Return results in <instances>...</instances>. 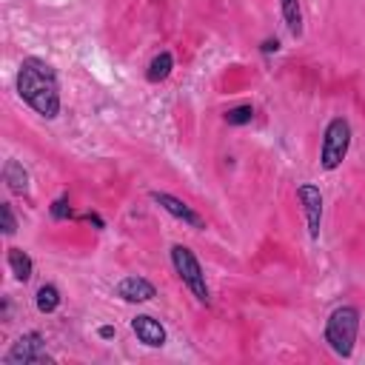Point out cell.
Here are the masks:
<instances>
[{"mask_svg": "<svg viewBox=\"0 0 365 365\" xmlns=\"http://www.w3.org/2000/svg\"><path fill=\"white\" fill-rule=\"evenodd\" d=\"M259 51H262V54H274V51H279V40H277V37H268V40H262Z\"/></svg>", "mask_w": 365, "mask_h": 365, "instance_id": "ac0fdd59", "label": "cell"}, {"mask_svg": "<svg viewBox=\"0 0 365 365\" xmlns=\"http://www.w3.org/2000/svg\"><path fill=\"white\" fill-rule=\"evenodd\" d=\"M356 336H359V308L356 305H339L328 314L325 319V342L328 348L348 359L354 354V345H356Z\"/></svg>", "mask_w": 365, "mask_h": 365, "instance_id": "7a4b0ae2", "label": "cell"}, {"mask_svg": "<svg viewBox=\"0 0 365 365\" xmlns=\"http://www.w3.org/2000/svg\"><path fill=\"white\" fill-rule=\"evenodd\" d=\"M3 182L11 194H26L29 191V171L23 168V163L6 160L3 163Z\"/></svg>", "mask_w": 365, "mask_h": 365, "instance_id": "8fae6325", "label": "cell"}, {"mask_svg": "<svg viewBox=\"0 0 365 365\" xmlns=\"http://www.w3.org/2000/svg\"><path fill=\"white\" fill-rule=\"evenodd\" d=\"M279 9H282V20H285L291 37H302V9H299V0H279Z\"/></svg>", "mask_w": 365, "mask_h": 365, "instance_id": "4fadbf2b", "label": "cell"}, {"mask_svg": "<svg viewBox=\"0 0 365 365\" xmlns=\"http://www.w3.org/2000/svg\"><path fill=\"white\" fill-rule=\"evenodd\" d=\"M80 220H86V222H91V225H94L97 231H103V228H106V222H103V220H100L97 214H91V211H88V214H83Z\"/></svg>", "mask_w": 365, "mask_h": 365, "instance_id": "d6986e66", "label": "cell"}, {"mask_svg": "<svg viewBox=\"0 0 365 365\" xmlns=\"http://www.w3.org/2000/svg\"><path fill=\"white\" fill-rule=\"evenodd\" d=\"M34 302H37V311H40V314H51V311H57V308H60V291H57V285H51V282L40 285Z\"/></svg>", "mask_w": 365, "mask_h": 365, "instance_id": "5bb4252c", "label": "cell"}, {"mask_svg": "<svg viewBox=\"0 0 365 365\" xmlns=\"http://www.w3.org/2000/svg\"><path fill=\"white\" fill-rule=\"evenodd\" d=\"M6 262H9V268H11V274H14V279L17 282H29L31 279V274H34V262H31V257H29V251H23V248H17V245H11L9 251H6Z\"/></svg>", "mask_w": 365, "mask_h": 365, "instance_id": "30bf717a", "label": "cell"}, {"mask_svg": "<svg viewBox=\"0 0 365 365\" xmlns=\"http://www.w3.org/2000/svg\"><path fill=\"white\" fill-rule=\"evenodd\" d=\"M297 197L302 202V214L308 222V237L319 240V228H322V191L314 182H302L297 188Z\"/></svg>", "mask_w": 365, "mask_h": 365, "instance_id": "8992f818", "label": "cell"}, {"mask_svg": "<svg viewBox=\"0 0 365 365\" xmlns=\"http://www.w3.org/2000/svg\"><path fill=\"white\" fill-rule=\"evenodd\" d=\"M151 200L165 211V214H171L174 220H180V222H185L188 228H194V231H202L205 228V220L188 205V202H182L180 197H174V194H165V191H151Z\"/></svg>", "mask_w": 365, "mask_h": 365, "instance_id": "52a82bcc", "label": "cell"}, {"mask_svg": "<svg viewBox=\"0 0 365 365\" xmlns=\"http://www.w3.org/2000/svg\"><path fill=\"white\" fill-rule=\"evenodd\" d=\"M0 228L6 237H11L17 231V220H14V211H11V202H0Z\"/></svg>", "mask_w": 365, "mask_h": 365, "instance_id": "e0dca14e", "label": "cell"}, {"mask_svg": "<svg viewBox=\"0 0 365 365\" xmlns=\"http://www.w3.org/2000/svg\"><path fill=\"white\" fill-rule=\"evenodd\" d=\"M351 123L345 117H331L325 131H322V145H319V165L325 171H334L342 165V160L348 157V148H351Z\"/></svg>", "mask_w": 365, "mask_h": 365, "instance_id": "277c9868", "label": "cell"}, {"mask_svg": "<svg viewBox=\"0 0 365 365\" xmlns=\"http://www.w3.org/2000/svg\"><path fill=\"white\" fill-rule=\"evenodd\" d=\"M6 365H51L54 356L46 351V336L40 331H26L23 336H17L9 348V354L3 356Z\"/></svg>", "mask_w": 365, "mask_h": 365, "instance_id": "5b68a950", "label": "cell"}, {"mask_svg": "<svg viewBox=\"0 0 365 365\" xmlns=\"http://www.w3.org/2000/svg\"><path fill=\"white\" fill-rule=\"evenodd\" d=\"M114 294H117L123 302H148V299L157 297V288H154L145 277L131 274V277H123V279L117 282Z\"/></svg>", "mask_w": 365, "mask_h": 365, "instance_id": "ba28073f", "label": "cell"}, {"mask_svg": "<svg viewBox=\"0 0 365 365\" xmlns=\"http://www.w3.org/2000/svg\"><path fill=\"white\" fill-rule=\"evenodd\" d=\"M17 94L43 120H54L60 114L57 71L43 57H26L20 63V68H17Z\"/></svg>", "mask_w": 365, "mask_h": 365, "instance_id": "6da1fadb", "label": "cell"}, {"mask_svg": "<svg viewBox=\"0 0 365 365\" xmlns=\"http://www.w3.org/2000/svg\"><path fill=\"white\" fill-rule=\"evenodd\" d=\"M131 331H134V336L143 342V345H148V348H163L165 345V328H163V322L160 319H154V317H148V314H137L134 319H131Z\"/></svg>", "mask_w": 365, "mask_h": 365, "instance_id": "9c48e42d", "label": "cell"}, {"mask_svg": "<svg viewBox=\"0 0 365 365\" xmlns=\"http://www.w3.org/2000/svg\"><path fill=\"white\" fill-rule=\"evenodd\" d=\"M48 211H51L54 220H71V217H74V214H71V205H68V194H60V197L48 205Z\"/></svg>", "mask_w": 365, "mask_h": 365, "instance_id": "2e32d148", "label": "cell"}, {"mask_svg": "<svg viewBox=\"0 0 365 365\" xmlns=\"http://www.w3.org/2000/svg\"><path fill=\"white\" fill-rule=\"evenodd\" d=\"M171 265H174L177 277L182 279V285L197 297V302L211 305V291H208V282H205L202 265H200L197 254H194L188 245H182V242L171 245Z\"/></svg>", "mask_w": 365, "mask_h": 365, "instance_id": "3957f363", "label": "cell"}, {"mask_svg": "<svg viewBox=\"0 0 365 365\" xmlns=\"http://www.w3.org/2000/svg\"><path fill=\"white\" fill-rule=\"evenodd\" d=\"M100 339H114V325H100Z\"/></svg>", "mask_w": 365, "mask_h": 365, "instance_id": "ffe728a7", "label": "cell"}, {"mask_svg": "<svg viewBox=\"0 0 365 365\" xmlns=\"http://www.w3.org/2000/svg\"><path fill=\"white\" fill-rule=\"evenodd\" d=\"M228 125H248L251 120H254V106H234V108H228L225 111V117H222Z\"/></svg>", "mask_w": 365, "mask_h": 365, "instance_id": "9a60e30c", "label": "cell"}, {"mask_svg": "<svg viewBox=\"0 0 365 365\" xmlns=\"http://www.w3.org/2000/svg\"><path fill=\"white\" fill-rule=\"evenodd\" d=\"M171 68H174V54L171 51H160V54L151 57V63L145 68V80L148 83H163L171 74Z\"/></svg>", "mask_w": 365, "mask_h": 365, "instance_id": "7c38bea8", "label": "cell"}]
</instances>
